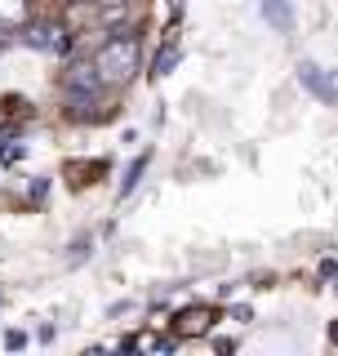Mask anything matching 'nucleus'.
Segmentation results:
<instances>
[{"instance_id": "nucleus-1", "label": "nucleus", "mask_w": 338, "mask_h": 356, "mask_svg": "<svg viewBox=\"0 0 338 356\" xmlns=\"http://www.w3.org/2000/svg\"><path fill=\"white\" fill-rule=\"evenodd\" d=\"M94 67H98V76H103L107 85L134 81V72H138V40H134V36H111V40H103V49L94 54Z\"/></svg>"}, {"instance_id": "nucleus-2", "label": "nucleus", "mask_w": 338, "mask_h": 356, "mask_svg": "<svg viewBox=\"0 0 338 356\" xmlns=\"http://www.w3.org/2000/svg\"><path fill=\"white\" fill-rule=\"evenodd\" d=\"M103 89H107V81L98 76V67H94V63H72V72L63 76V94H67V107H76V111L94 107L98 98H103Z\"/></svg>"}, {"instance_id": "nucleus-3", "label": "nucleus", "mask_w": 338, "mask_h": 356, "mask_svg": "<svg viewBox=\"0 0 338 356\" xmlns=\"http://www.w3.org/2000/svg\"><path fill=\"white\" fill-rule=\"evenodd\" d=\"M22 44H27V49H40V54H63L72 40H67L63 22H31V27L22 31Z\"/></svg>"}, {"instance_id": "nucleus-4", "label": "nucleus", "mask_w": 338, "mask_h": 356, "mask_svg": "<svg viewBox=\"0 0 338 356\" xmlns=\"http://www.w3.org/2000/svg\"><path fill=\"white\" fill-rule=\"evenodd\" d=\"M298 81L307 85V89H312L316 98H325V103H338V89L330 85V76H325L316 63H303V67H298Z\"/></svg>"}, {"instance_id": "nucleus-5", "label": "nucleus", "mask_w": 338, "mask_h": 356, "mask_svg": "<svg viewBox=\"0 0 338 356\" xmlns=\"http://www.w3.org/2000/svg\"><path fill=\"white\" fill-rule=\"evenodd\" d=\"M209 321H214V312H209V307H187V312H178L174 330L183 334V339H191V334H205V330H209Z\"/></svg>"}, {"instance_id": "nucleus-6", "label": "nucleus", "mask_w": 338, "mask_h": 356, "mask_svg": "<svg viewBox=\"0 0 338 356\" xmlns=\"http://www.w3.org/2000/svg\"><path fill=\"white\" fill-rule=\"evenodd\" d=\"M263 18L272 22L276 31H289V27H294V14H289L285 0H263Z\"/></svg>"}, {"instance_id": "nucleus-7", "label": "nucleus", "mask_w": 338, "mask_h": 356, "mask_svg": "<svg viewBox=\"0 0 338 356\" xmlns=\"http://www.w3.org/2000/svg\"><path fill=\"white\" fill-rule=\"evenodd\" d=\"M143 170H147V156H138V161L129 165V178H125V183H120V196H129L134 187H138V178H143Z\"/></svg>"}, {"instance_id": "nucleus-8", "label": "nucleus", "mask_w": 338, "mask_h": 356, "mask_svg": "<svg viewBox=\"0 0 338 356\" xmlns=\"http://www.w3.org/2000/svg\"><path fill=\"white\" fill-rule=\"evenodd\" d=\"M174 63H178V49L169 44L165 54H156V76H169V67H174Z\"/></svg>"}, {"instance_id": "nucleus-9", "label": "nucleus", "mask_w": 338, "mask_h": 356, "mask_svg": "<svg viewBox=\"0 0 338 356\" xmlns=\"http://www.w3.org/2000/svg\"><path fill=\"white\" fill-rule=\"evenodd\" d=\"M98 5H103V9H120V5H125V0H98Z\"/></svg>"}]
</instances>
